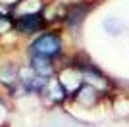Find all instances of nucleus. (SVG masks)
I'll use <instances>...</instances> for the list:
<instances>
[{"mask_svg":"<svg viewBox=\"0 0 129 127\" xmlns=\"http://www.w3.org/2000/svg\"><path fill=\"white\" fill-rule=\"evenodd\" d=\"M29 54L50 58L56 62L58 58L64 56V37H62V33L56 31V29H44L43 33H39L31 41Z\"/></svg>","mask_w":129,"mask_h":127,"instance_id":"1","label":"nucleus"},{"mask_svg":"<svg viewBox=\"0 0 129 127\" xmlns=\"http://www.w3.org/2000/svg\"><path fill=\"white\" fill-rule=\"evenodd\" d=\"M98 6L96 0H73L64 4V14H62V25L75 35L79 31L87 17L92 14V10Z\"/></svg>","mask_w":129,"mask_h":127,"instance_id":"2","label":"nucleus"},{"mask_svg":"<svg viewBox=\"0 0 129 127\" xmlns=\"http://www.w3.org/2000/svg\"><path fill=\"white\" fill-rule=\"evenodd\" d=\"M73 62H75L77 68L81 69L85 83L92 85V87H96V89L100 90L106 98H110V94L116 90V87H114V81L110 79L106 73H104L102 69L98 68L94 62H91L89 58H85V56H77V58H73Z\"/></svg>","mask_w":129,"mask_h":127,"instance_id":"3","label":"nucleus"},{"mask_svg":"<svg viewBox=\"0 0 129 127\" xmlns=\"http://www.w3.org/2000/svg\"><path fill=\"white\" fill-rule=\"evenodd\" d=\"M104 98H106V96H104L96 87H92V85H89V83H83L79 89L71 94L70 102L79 104L83 110H94V108H96Z\"/></svg>","mask_w":129,"mask_h":127,"instance_id":"4","label":"nucleus"},{"mask_svg":"<svg viewBox=\"0 0 129 127\" xmlns=\"http://www.w3.org/2000/svg\"><path fill=\"white\" fill-rule=\"evenodd\" d=\"M56 79L60 81V85L64 87L66 90H68V94H71L75 92L77 89H79L81 85L85 83V79H83V73H81V69L77 68V64L73 62V60H70V62L66 64L64 68L58 71V75H56Z\"/></svg>","mask_w":129,"mask_h":127,"instance_id":"5","label":"nucleus"},{"mask_svg":"<svg viewBox=\"0 0 129 127\" xmlns=\"http://www.w3.org/2000/svg\"><path fill=\"white\" fill-rule=\"evenodd\" d=\"M14 23H16V31L19 35H27V37L39 35L48 27V21L44 17V14H31V16L14 17Z\"/></svg>","mask_w":129,"mask_h":127,"instance_id":"6","label":"nucleus"},{"mask_svg":"<svg viewBox=\"0 0 129 127\" xmlns=\"http://www.w3.org/2000/svg\"><path fill=\"white\" fill-rule=\"evenodd\" d=\"M29 66L37 75L44 77V79H52L58 75V68H56V62L50 58H43V56H33L29 54Z\"/></svg>","mask_w":129,"mask_h":127,"instance_id":"7","label":"nucleus"},{"mask_svg":"<svg viewBox=\"0 0 129 127\" xmlns=\"http://www.w3.org/2000/svg\"><path fill=\"white\" fill-rule=\"evenodd\" d=\"M41 94L46 96L50 104H56V106L70 102V94H68V90L60 85V81L56 79V77L48 79V83H46V87L43 89V92H41Z\"/></svg>","mask_w":129,"mask_h":127,"instance_id":"8","label":"nucleus"},{"mask_svg":"<svg viewBox=\"0 0 129 127\" xmlns=\"http://www.w3.org/2000/svg\"><path fill=\"white\" fill-rule=\"evenodd\" d=\"M46 2L44 0H17L14 4V17L19 16H31V14H44Z\"/></svg>","mask_w":129,"mask_h":127,"instance_id":"9","label":"nucleus"},{"mask_svg":"<svg viewBox=\"0 0 129 127\" xmlns=\"http://www.w3.org/2000/svg\"><path fill=\"white\" fill-rule=\"evenodd\" d=\"M110 110L116 117H129V94L127 92H118V90H114L112 94H110Z\"/></svg>","mask_w":129,"mask_h":127,"instance_id":"10","label":"nucleus"},{"mask_svg":"<svg viewBox=\"0 0 129 127\" xmlns=\"http://www.w3.org/2000/svg\"><path fill=\"white\" fill-rule=\"evenodd\" d=\"M102 27H104V31H106L108 35H112V37H119V35L123 33V29H125L123 21L118 19V17H112V16L102 21Z\"/></svg>","mask_w":129,"mask_h":127,"instance_id":"11","label":"nucleus"},{"mask_svg":"<svg viewBox=\"0 0 129 127\" xmlns=\"http://www.w3.org/2000/svg\"><path fill=\"white\" fill-rule=\"evenodd\" d=\"M10 31H16V23H14V16H4L0 14V35H6Z\"/></svg>","mask_w":129,"mask_h":127,"instance_id":"12","label":"nucleus"}]
</instances>
